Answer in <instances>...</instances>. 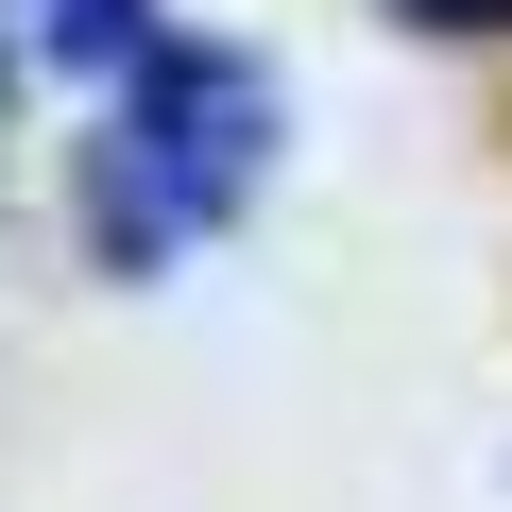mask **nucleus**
Listing matches in <instances>:
<instances>
[{
    "label": "nucleus",
    "instance_id": "f03ea898",
    "mask_svg": "<svg viewBox=\"0 0 512 512\" xmlns=\"http://www.w3.org/2000/svg\"><path fill=\"white\" fill-rule=\"evenodd\" d=\"M0 18H18V52L69 69V86H120L154 52V0H0Z\"/></svg>",
    "mask_w": 512,
    "mask_h": 512
},
{
    "label": "nucleus",
    "instance_id": "f257e3e1",
    "mask_svg": "<svg viewBox=\"0 0 512 512\" xmlns=\"http://www.w3.org/2000/svg\"><path fill=\"white\" fill-rule=\"evenodd\" d=\"M274 171V69L256 52H205V35H154L120 86H103V137H86V239L103 274H171L188 239H222Z\"/></svg>",
    "mask_w": 512,
    "mask_h": 512
},
{
    "label": "nucleus",
    "instance_id": "7ed1b4c3",
    "mask_svg": "<svg viewBox=\"0 0 512 512\" xmlns=\"http://www.w3.org/2000/svg\"><path fill=\"white\" fill-rule=\"evenodd\" d=\"M393 18H427V35H512V0H393Z\"/></svg>",
    "mask_w": 512,
    "mask_h": 512
}]
</instances>
